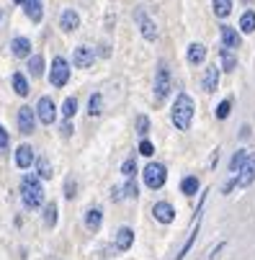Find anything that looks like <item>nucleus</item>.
<instances>
[{"label": "nucleus", "mask_w": 255, "mask_h": 260, "mask_svg": "<svg viewBox=\"0 0 255 260\" xmlns=\"http://www.w3.org/2000/svg\"><path fill=\"white\" fill-rule=\"evenodd\" d=\"M194 109L196 106H194V98L191 95L180 93L176 98V103H173V109H170V119H173V124H176V129L186 131L191 127V121H194Z\"/></svg>", "instance_id": "f257e3e1"}, {"label": "nucleus", "mask_w": 255, "mask_h": 260, "mask_svg": "<svg viewBox=\"0 0 255 260\" xmlns=\"http://www.w3.org/2000/svg\"><path fill=\"white\" fill-rule=\"evenodd\" d=\"M21 199L29 209H36L41 206V199H44V188H41V178L39 175H23L21 181Z\"/></svg>", "instance_id": "f03ea898"}, {"label": "nucleus", "mask_w": 255, "mask_h": 260, "mask_svg": "<svg viewBox=\"0 0 255 260\" xmlns=\"http://www.w3.org/2000/svg\"><path fill=\"white\" fill-rule=\"evenodd\" d=\"M142 175H144V186L152 188V191L162 188L165 181H168V170H165V165H160V163H150L147 167H144Z\"/></svg>", "instance_id": "7ed1b4c3"}, {"label": "nucleus", "mask_w": 255, "mask_h": 260, "mask_svg": "<svg viewBox=\"0 0 255 260\" xmlns=\"http://www.w3.org/2000/svg\"><path fill=\"white\" fill-rule=\"evenodd\" d=\"M49 80H52V85H54V88H62V85H67V83H70V65H67V59H65V57H59V55L54 57Z\"/></svg>", "instance_id": "20e7f679"}, {"label": "nucleus", "mask_w": 255, "mask_h": 260, "mask_svg": "<svg viewBox=\"0 0 255 260\" xmlns=\"http://www.w3.org/2000/svg\"><path fill=\"white\" fill-rule=\"evenodd\" d=\"M168 93H170V70L165 65H160L157 73H155V98L162 101Z\"/></svg>", "instance_id": "39448f33"}, {"label": "nucleus", "mask_w": 255, "mask_h": 260, "mask_svg": "<svg viewBox=\"0 0 255 260\" xmlns=\"http://www.w3.org/2000/svg\"><path fill=\"white\" fill-rule=\"evenodd\" d=\"M36 116H39L41 124H52L54 119H57V106H54V101L49 95L39 98V103H36Z\"/></svg>", "instance_id": "423d86ee"}, {"label": "nucleus", "mask_w": 255, "mask_h": 260, "mask_svg": "<svg viewBox=\"0 0 255 260\" xmlns=\"http://www.w3.org/2000/svg\"><path fill=\"white\" fill-rule=\"evenodd\" d=\"M134 19L137 23H139V31H142V37L147 39V41H155L157 39V26L152 23V19L144 11H134Z\"/></svg>", "instance_id": "0eeeda50"}, {"label": "nucleus", "mask_w": 255, "mask_h": 260, "mask_svg": "<svg viewBox=\"0 0 255 260\" xmlns=\"http://www.w3.org/2000/svg\"><path fill=\"white\" fill-rule=\"evenodd\" d=\"M18 129H21V134H34V129H36L34 109H29V106H21V111H18Z\"/></svg>", "instance_id": "6e6552de"}, {"label": "nucleus", "mask_w": 255, "mask_h": 260, "mask_svg": "<svg viewBox=\"0 0 255 260\" xmlns=\"http://www.w3.org/2000/svg\"><path fill=\"white\" fill-rule=\"evenodd\" d=\"M152 214H155V219L162 222V224H170L176 219V209H173V204H168V201H157L152 206Z\"/></svg>", "instance_id": "1a4fd4ad"}, {"label": "nucleus", "mask_w": 255, "mask_h": 260, "mask_svg": "<svg viewBox=\"0 0 255 260\" xmlns=\"http://www.w3.org/2000/svg\"><path fill=\"white\" fill-rule=\"evenodd\" d=\"M93 59H96V55L90 47H78L75 55H72V62H75V67H80V70H88L93 65Z\"/></svg>", "instance_id": "9d476101"}, {"label": "nucleus", "mask_w": 255, "mask_h": 260, "mask_svg": "<svg viewBox=\"0 0 255 260\" xmlns=\"http://www.w3.org/2000/svg\"><path fill=\"white\" fill-rule=\"evenodd\" d=\"M13 163L21 167V170H26L31 163H34V149H31V145H21L16 149V155H13Z\"/></svg>", "instance_id": "9b49d317"}, {"label": "nucleus", "mask_w": 255, "mask_h": 260, "mask_svg": "<svg viewBox=\"0 0 255 260\" xmlns=\"http://www.w3.org/2000/svg\"><path fill=\"white\" fill-rule=\"evenodd\" d=\"M11 52H13V57L29 59V57H31V41L26 39V37H16V39L11 41Z\"/></svg>", "instance_id": "f8f14e48"}, {"label": "nucleus", "mask_w": 255, "mask_h": 260, "mask_svg": "<svg viewBox=\"0 0 255 260\" xmlns=\"http://www.w3.org/2000/svg\"><path fill=\"white\" fill-rule=\"evenodd\" d=\"M253 181H255V157H250L248 165H245L240 173H237V186H240V188H248Z\"/></svg>", "instance_id": "ddd939ff"}, {"label": "nucleus", "mask_w": 255, "mask_h": 260, "mask_svg": "<svg viewBox=\"0 0 255 260\" xmlns=\"http://www.w3.org/2000/svg\"><path fill=\"white\" fill-rule=\"evenodd\" d=\"M216 85H219V67H216V65H209L206 73H204V91H206V93H214Z\"/></svg>", "instance_id": "4468645a"}, {"label": "nucleus", "mask_w": 255, "mask_h": 260, "mask_svg": "<svg viewBox=\"0 0 255 260\" xmlns=\"http://www.w3.org/2000/svg\"><path fill=\"white\" fill-rule=\"evenodd\" d=\"M222 44H224V49H237L242 44V39L232 26H222Z\"/></svg>", "instance_id": "2eb2a0df"}, {"label": "nucleus", "mask_w": 255, "mask_h": 260, "mask_svg": "<svg viewBox=\"0 0 255 260\" xmlns=\"http://www.w3.org/2000/svg\"><path fill=\"white\" fill-rule=\"evenodd\" d=\"M134 245V232L129 229V227H121L119 232H116V250H129Z\"/></svg>", "instance_id": "dca6fc26"}, {"label": "nucleus", "mask_w": 255, "mask_h": 260, "mask_svg": "<svg viewBox=\"0 0 255 260\" xmlns=\"http://www.w3.org/2000/svg\"><path fill=\"white\" fill-rule=\"evenodd\" d=\"M23 11H26V16L34 21V23H39L41 19H44V8H41V0H26L23 3Z\"/></svg>", "instance_id": "f3484780"}, {"label": "nucleus", "mask_w": 255, "mask_h": 260, "mask_svg": "<svg viewBox=\"0 0 255 260\" xmlns=\"http://www.w3.org/2000/svg\"><path fill=\"white\" fill-rule=\"evenodd\" d=\"M248 160H250V152H248V149H237V152L232 155V160H230V173L237 175L240 170L248 165Z\"/></svg>", "instance_id": "a211bd4d"}, {"label": "nucleus", "mask_w": 255, "mask_h": 260, "mask_svg": "<svg viewBox=\"0 0 255 260\" xmlns=\"http://www.w3.org/2000/svg\"><path fill=\"white\" fill-rule=\"evenodd\" d=\"M59 26H62V31H75L78 26H80V16L70 8V11H65V13L59 16Z\"/></svg>", "instance_id": "6ab92c4d"}, {"label": "nucleus", "mask_w": 255, "mask_h": 260, "mask_svg": "<svg viewBox=\"0 0 255 260\" xmlns=\"http://www.w3.org/2000/svg\"><path fill=\"white\" fill-rule=\"evenodd\" d=\"M101 224H103V211H101V209H88V214H85V227H88L90 232H98V229H101Z\"/></svg>", "instance_id": "aec40b11"}, {"label": "nucleus", "mask_w": 255, "mask_h": 260, "mask_svg": "<svg viewBox=\"0 0 255 260\" xmlns=\"http://www.w3.org/2000/svg\"><path fill=\"white\" fill-rule=\"evenodd\" d=\"M204 59H206V47L204 44H191L188 47V62L191 65H201Z\"/></svg>", "instance_id": "412c9836"}, {"label": "nucleus", "mask_w": 255, "mask_h": 260, "mask_svg": "<svg viewBox=\"0 0 255 260\" xmlns=\"http://www.w3.org/2000/svg\"><path fill=\"white\" fill-rule=\"evenodd\" d=\"M196 235H198V217H196V224H194V229H191V235H188V240H186V245L180 247V253L176 255V260H183V258L188 255V250L194 247V242H196Z\"/></svg>", "instance_id": "4be33fe9"}, {"label": "nucleus", "mask_w": 255, "mask_h": 260, "mask_svg": "<svg viewBox=\"0 0 255 260\" xmlns=\"http://www.w3.org/2000/svg\"><path fill=\"white\" fill-rule=\"evenodd\" d=\"M198 178L196 175H188V178H183V181H180V191H183L186 196H194V193H198Z\"/></svg>", "instance_id": "5701e85b"}, {"label": "nucleus", "mask_w": 255, "mask_h": 260, "mask_svg": "<svg viewBox=\"0 0 255 260\" xmlns=\"http://www.w3.org/2000/svg\"><path fill=\"white\" fill-rule=\"evenodd\" d=\"M13 91H16L18 95H29V93H31L29 80H26L21 73H16V75H13Z\"/></svg>", "instance_id": "b1692460"}, {"label": "nucleus", "mask_w": 255, "mask_h": 260, "mask_svg": "<svg viewBox=\"0 0 255 260\" xmlns=\"http://www.w3.org/2000/svg\"><path fill=\"white\" fill-rule=\"evenodd\" d=\"M88 113H90V116H101V113H103V95H101V93H93V95H90Z\"/></svg>", "instance_id": "393cba45"}, {"label": "nucleus", "mask_w": 255, "mask_h": 260, "mask_svg": "<svg viewBox=\"0 0 255 260\" xmlns=\"http://www.w3.org/2000/svg\"><path fill=\"white\" fill-rule=\"evenodd\" d=\"M219 57H222V70H227V73L237 67V57H235V52H232V49H222V52H219Z\"/></svg>", "instance_id": "a878e982"}, {"label": "nucleus", "mask_w": 255, "mask_h": 260, "mask_svg": "<svg viewBox=\"0 0 255 260\" xmlns=\"http://www.w3.org/2000/svg\"><path fill=\"white\" fill-rule=\"evenodd\" d=\"M29 73L34 77H41V73H44V57L41 55H31L29 57Z\"/></svg>", "instance_id": "bb28decb"}, {"label": "nucleus", "mask_w": 255, "mask_h": 260, "mask_svg": "<svg viewBox=\"0 0 255 260\" xmlns=\"http://www.w3.org/2000/svg\"><path fill=\"white\" fill-rule=\"evenodd\" d=\"M44 224H47L49 229L57 224V204H54V201H49L47 206H44Z\"/></svg>", "instance_id": "cd10ccee"}, {"label": "nucleus", "mask_w": 255, "mask_h": 260, "mask_svg": "<svg viewBox=\"0 0 255 260\" xmlns=\"http://www.w3.org/2000/svg\"><path fill=\"white\" fill-rule=\"evenodd\" d=\"M240 29H242L245 34H253V31H255V11H245V13H242Z\"/></svg>", "instance_id": "c85d7f7f"}, {"label": "nucleus", "mask_w": 255, "mask_h": 260, "mask_svg": "<svg viewBox=\"0 0 255 260\" xmlns=\"http://www.w3.org/2000/svg\"><path fill=\"white\" fill-rule=\"evenodd\" d=\"M214 13L219 19H227L232 13V0H214Z\"/></svg>", "instance_id": "c756f323"}, {"label": "nucleus", "mask_w": 255, "mask_h": 260, "mask_svg": "<svg viewBox=\"0 0 255 260\" xmlns=\"http://www.w3.org/2000/svg\"><path fill=\"white\" fill-rule=\"evenodd\" d=\"M36 170H39V178H44V181H49V178H52V163L47 157L36 160Z\"/></svg>", "instance_id": "7c9ffc66"}, {"label": "nucleus", "mask_w": 255, "mask_h": 260, "mask_svg": "<svg viewBox=\"0 0 255 260\" xmlns=\"http://www.w3.org/2000/svg\"><path fill=\"white\" fill-rule=\"evenodd\" d=\"M75 111H78V101L75 98H67V101L62 103V116H65V119H72Z\"/></svg>", "instance_id": "2f4dec72"}, {"label": "nucleus", "mask_w": 255, "mask_h": 260, "mask_svg": "<svg viewBox=\"0 0 255 260\" xmlns=\"http://www.w3.org/2000/svg\"><path fill=\"white\" fill-rule=\"evenodd\" d=\"M121 173H124V178H134V175H137V163H134L132 157H129V160H124Z\"/></svg>", "instance_id": "473e14b6"}, {"label": "nucleus", "mask_w": 255, "mask_h": 260, "mask_svg": "<svg viewBox=\"0 0 255 260\" xmlns=\"http://www.w3.org/2000/svg\"><path fill=\"white\" fill-rule=\"evenodd\" d=\"M147 131H150V119H147V116H137V134L144 137Z\"/></svg>", "instance_id": "72a5a7b5"}, {"label": "nucleus", "mask_w": 255, "mask_h": 260, "mask_svg": "<svg viewBox=\"0 0 255 260\" xmlns=\"http://www.w3.org/2000/svg\"><path fill=\"white\" fill-rule=\"evenodd\" d=\"M65 196L72 201L78 196V183H75V178H67V183H65Z\"/></svg>", "instance_id": "f704fd0d"}, {"label": "nucleus", "mask_w": 255, "mask_h": 260, "mask_svg": "<svg viewBox=\"0 0 255 260\" xmlns=\"http://www.w3.org/2000/svg\"><path fill=\"white\" fill-rule=\"evenodd\" d=\"M139 155H144V157H152L155 155V145L150 139H142L139 142Z\"/></svg>", "instance_id": "c9c22d12"}, {"label": "nucleus", "mask_w": 255, "mask_h": 260, "mask_svg": "<svg viewBox=\"0 0 255 260\" xmlns=\"http://www.w3.org/2000/svg\"><path fill=\"white\" fill-rule=\"evenodd\" d=\"M124 196H129V199H137V196H139V188H137L134 178H129V183L124 186Z\"/></svg>", "instance_id": "e433bc0d"}, {"label": "nucleus", "mask_w": 255, "mask_h": 260, "mask_svg": "<svg viewBox=\"0 0 255 260\" xmlns=\"http://www.w3.org/2000/svg\"><path fill=\"white\" fill-rule=\"evenodd\" d=\"M230 109H232V103L222 101L219 106H216V119H227V116H230Z\"/></svg>", "instance_id": "4c0bfd02"}, {"label": "nucleus", "mask_w": 255, "mask_h": 260, "mask_svg": "<svg viewBox=\"0 0 255 260\" xmlns=\"http://www.w3.org/2000/svg\"><path fill=\"white\" fill-rule=\"evenodd\" d=\"M8 145H11V139H8V131H5V127L0 124V149H8Z\"/></svg>", "instance_id": "58836bf2"}, {"label": "nucleus", "mask_w": 255, "mask_h": 260, "mask_svg": "<svg viewBox=\"0 0 255 260\" xmlns=\"http://www.w3.org/2000/svg\"><path fill=\"white\" fill-rule=\"evenodd\" d=\"M59 131H62V137H72V124H70V121H67V124H62V129H59Z\"/></svg>", "instance_id": "ea45409f"}, {"label": "nucleus", "mask_w": 255, "mask_h": 260, "mask_svg": "<svg viewBox=\"0 0 255 260\" xmlns=\"http://www.w3.org/2000/svg\"><path fill=\"white\" fill-rule=\"evenodd\" d=\"M13 3H18V5H23V3H26V0H13Z\"/></svg>", "instance_id": "a19ab883"}, {"label": "nucleus", "mask_w": 255, "mask_h": 260, "mask_svg": "<svg viewBox=\"0 0 255 260\" xmlns=\"http://www.w3.org/2000/svg\"><path fill=\"white\" fill-rule=\"evenodd\" d=\"M0 19H3V13H0Z\"/></svg>", "instance_id": "79ce46f5"}]
</instances>
